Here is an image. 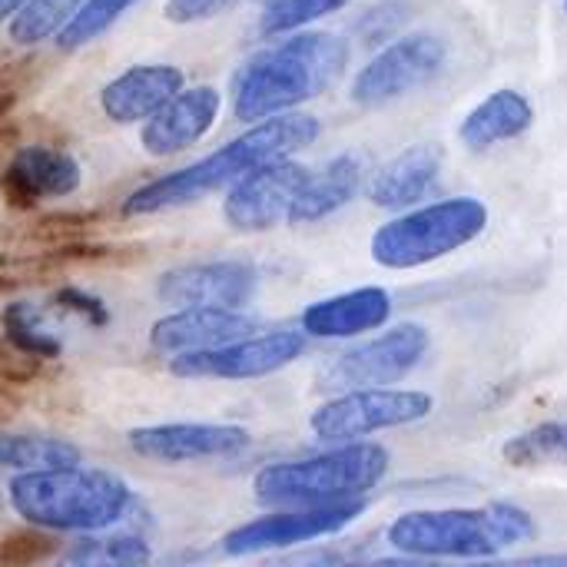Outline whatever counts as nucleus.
Masks as SVG:
<instances>
[{
  "label": "nucleus",
  "mask_w": 567,
  "mask_h": 567,
  "mask_svg": "<svg viewBox=\"0 0 567 567\" xmlns=\"http://www.w3.org/2000/svg\"><path fill=\"white\" fill-rule=\"evenodd\" d=\"M565 13H567V0H565Z\"/></svg>",
  "instance_id": "obj_36"
},
{
  "label": "nucleus",
  "mask_w": 567,
  "mask_h": 567,
  "mask_svg": "<svg viewBox=\"0 0 567 567\" xmlns=\"http://www.w3.org/2000/svg\"><path fill=\"white\" fill-rule=\"evenodd\" d=\"M535 106L518 90H495L488 93L458 126V140L472 153H485L498 143L518 140L532 130Z\"/></svg>",
  "instance_id": "obj_21"
},
{
  "label": "nucleus",
  "mask_w": 567,
  "mask_h": 567,
  "mask_svg": "<svg viewBox=\"0 0 567 567\" xmlns=\"http://www.w3.org/2000/svg\"><path fill=\"white\" fill-rule=\"evenodd\" d=\"M186 86V73L173 63H136L100 90V110L120 126L146 123Z\"/></svg>",
  "instance_id": "obj_17"
},
{
  "label": "nucleus",
  "mask_w": 567,
  "mask_h": 567,
  "mask_svg": "<svg viewBox=\"0 0 567 567\" xmlns=\"http://www.w3.org/2000/svg\"><path fill=\"white\" fill-rule=\"evenodd\" d=\"M385 475L389 452L382 445L349 442L309 458L259 468L252 478V495L269 508H322L365 498Z\"/></svg>",
  "instance_id": "obj_5"
},
{
  "label": "nucleus",
  "mask_w": 567,
  "mask_h": 567,
  "mask_svg": "<svg viewBox=\"0 0 567 567\" xmlns=\"http://www.w3.org/2000/svg\"><path fill=\"white\" fill-rule=\"evenodd\" d=\"M439 176H442V146L419 143L392 156L375 173H369L365 196L379 209H392V213L412 209L435 189Z\"/></svg>",
  "instance_id": "obj_20"
},
{
  "label": "nucleus",
  "mask_w": 567,
  "mask_h": 567,
  "mask_svg": "<svg viewBox=\"0 0 567 567\" xmlns=\"http://www.w3.org/2000/svg\"><path fill=\"white\" fill-rule=\"evenodd\" d=\"M352 0H269L262 17H259V33L262 37H286L296 33L342 7H349Z\"/></svg>",
  "instance_id": "obj_29"
},
{
  "label": "nucleus",
  "mask_w": 567,
  "mask_h": 567,
  "mask_svg": "<svg viewBox=\"0 0 567 567\" xmlns=\"http://www.w3.org/2000/svg\"><path fill=\"white\" fill-rule=\"evenodd\" d=\"M449 63V43L439 33L415 30L385 43L352 80V100L359 106H385L422 86H429Z\"/></svg>",
  "instance_id": "obj_9"
},
{
  "label": "nucleus",
  "mask_w": 567,
  "mask_h": 567,
  "mask_svg": "<svg viewBox=\"0 0 567 567\" xmlns=\"http://www.w3.org/2000/svg\"><path fill=\"white\" fill-rule=\"evenodd\" d=\"M30 0H0V23L13 20V13H20Z\"/></svg>",
  "instance_id": "obj_35"
},
{
  "label": "nucleus",
  "mask_w": 567,
  "mask_h": 567,
  "mask_svg": "<svg viewBox=\"0 0 567 567\" xmlns=\"http://www.w3.org/2000/svg\"><path fill=\"white\" fill-rule=\"evenodd\" d=\"M432 412H435V399L429 392L379 385V389H355L326 399L309 415V429L326 445H349L375 432L415 425Z\"/></svg>",
  "instance_id": "obj_7"
},
{
  "label": "nucleus",
  "mask_w": 567,
  "mask_h": 567,
  "mask_svg": "<svg viewBox=\"0 0 567 567\" xmlns=\"http://www.w3.org/2000/svg\"><path fill=\"white\" fill-rule=\"evenodd\" d=\"M352 47L332 30H296L252 53L233 76V113L243 123H262L299 110L332 90L349 70Z\"/></svg>",
  "instance_id": "obj_2"
},
{
  "label": "nucleus",
  "mask_w": 567,
  "mask_h": 567,
  "mask_svg": "<svg viewBox=\"0 0 567 567\" xmlns=\"http://www.w3.org/2000/svg\"><path fill=\"white\" fill-rule=\"evenodd\" d=\"M369 183V156L359 150H346L326 159L319 169H309V179L289 213L292 226H312L339 209H346Z\"/></svg>",
  "instance_id": "obj_19"
},
{
  "label": "nucleus",
  "mask_w": 567,
  "mask_h": 567,
  "mask_svg": "<svg viewBox=\"0 0 567 567\" xmlns=\"http://www.w3.org/2000/svg\"><path fill=\"white\" fill-rule=\"evenodd\" d=\"M10 512L43 532H106L133 508V488L106 468H50L7 482Z\"/></svg>",
  "instance_id": "obj_4"
},
{
  "label": "nucleus",
  "mask_w": 567,
  "mask_h": 567,
  "mask_svg": "<svg viewBox=\"0 0 567 567\" xmlns=\"http://www.w3.org/2000/svg\"><path fill=\"white\" fill-rule=\"evenodd\" d=\"M130 449L140 458L159 465H189V462H219L236 458L252 449V435L243 425L226 422H163L143 425L126 435Z\"/></svg>",
  "instance_id": "obj_14"
},
{
  "label": "nucleus",
  "mask_w": 567,
  "mask_h": 567,
  "mask_svg": "<svg viewBox=\"0 0 567 567\" xmlns=\"http://www.w3.org/2000/svg\"><path fill=\"white\" fill-rule=\"evenodd\" d=\"M502 458L512 468H567V422H542L502 445Z\"/></svg>",
  "instance_id": "obj_25"
},
{
  "label": "nucleus",
  "mask_w": 567,
  "mask_h": 567,
  "mask_svg": "<svg viewBox=\"0 0 567 567\" xmlns=\"http://www.w3.org/2000/svg\"><path fill=\"white\" fill-rule=\"evenodd\" d=\"M339 567H449L445 561H425V558H409V555H395V558H375V561H346Z\"/></svg>",
  "instance_id": "obj_34"
},
{
  "label": "nucleus",
  "mask_w": 567,
  "mask_h": 567,
  "mask_svg": "<svg viewBox=\"0 0 567 567\" xmlns=\"http://www.w3.org/2000/svg\"><path fill=\"white\" fill-rule=\"evenodd\" d=\"M259 289V269L243 259L173 266L156 279V299L173 309H243Z\"/></svg>",
  "instance_id": "obj_13"
},
{
  "label": "nucleus",
  "mask_w": 567,
  "mask_h": 567,
  "mask_svg": "<svg viewBox=\"0 0 567 567\" xmlns=\"http://www.w3.org/2000/svg\"><path fill=\"white\" fill-rule=\"evenodd\" d=\"M56 306H63V309H70V312H76V316H83L90 326H103V322L110 319L106 306H103L100 299L80 292V289H63V292L56 296Z\"/></svg>",
  "instance_id": "obj_32"
},
{
  "label": "nucleus",
  "mask_w": 567,
  "mask_h": 567,
  "mask_svg": "<svg viewBox=\"0 0 567 567\" xmlns=\"http://www.w3.org/2000/svg\"><path fill=\"white\" fill-rule=\"evenodd\" d=\"M306 342L309 336L302 329H272V332L236 339L219 349L176 355L169 362V372L176 379H226V382L262 379L292 365L306 352Z\"/></svg>",
  "instance_id": "obj_11"
},
{
  "label": "nucleus",
  "mask_w": 567,
  "mask_h": 567,
  "mask_svg": "<svg viewBox=\"0 0 567 567\" xmlns=\"http://www.w3.org/2000/svg\"><path fill=\"white\" fill-rule=\"evenodd\" d=\"M83 465V452L56 435H0V472L27 475Z\"/></svg>",
  "instance_id": "obj_23"
},
{
  "label": "nucleus",
  "mask_w": 567,
  "mask_h": 567,
  "mask_svg": "<svg viewBox=\"0 0 567 567\" xmlns=\"http://www.w3.org/2000/svg\"><path fill=\"white\" fill-rule=\"evenodd\" d=\"M153 548L140 535H93L70 545L53 567H150Z\"/></svg>",
  "instance_id": "obj_24"
},
{
  "label": "nucleus",
  "mask_w": 567,
  "mask_h": 567,
  "mask_svg": "<svg viewBox=\"0 0 567 567\" xmlns=\"http://www.w3.org/2000/svg\"><path fill=\"white\" fill-rule=\"evenodd\" d=\"M369 502H342V505H322V508H282L262 518H252L233 532L223 535V555L229 558H252L269 551L299 548L329 535L346 532L352 522L365 515Z\"/></svg>",
  "instance_id": "obj_10"
},
{
  "label": "nucleus",
  "mask_w": 567,
  "mask_h": 567,
  "mask_svg": "<svg viewBox=\"0 0 567 567\" xmlns=\"http://www.w3.org/2000/svg\"><path fill=\"white\" fill-rule=\"evenodd\" d=\"M256 319L243 309H176L150 326V346L163 355H189L252 336Z\"/></svg>",
  "instance_id": "obj_16"
},
{
  "label": "nucleus",
  "mask_w": 567,
  "mask_h": 567,
  "mask_svg": "<svg viewBox=\"0 0 567 567\" xmlns=\"http://www.w3.org/2000/svg\"><path fill=\"white\" fill-rule=\"evenodd\" d=\"M488 219L482 199L449 196L382 223L369 249L382 269H419L475 243L488 229Z\"/></svg>",
  "instance_id": "obj_6"
},
{
  "label": "nucleus",
  "mask_w": 567,
  "mask_h": 567,
  "mask_svg": "<svg viewBox=\"0 0 567 567\" xmlns=\"http://www.w3.org/2000/svg\"><path fill=\"white\" fill-rule=\"evenodd\" d=\"M389 319H392L389 289L359 286V289L309 302L299 316V326L312 339H359L372 329H382Z\"/></svg>",
  "instance_id": "obj_18"
},
{
  "label": "nucleus",
  "mask_w": 567,
  "mask_h": 567,
  "mask_svg": "<svg viewBox=\"0 0 567 567\" xmlns=\"http://www.w3.org/2000/svg\"><path fill=\"white\" fill-rule=\"evenodd\" d=\"M399 555L425 561H492L515 545L538 538V522L528 508L492 502L482 508H422L399 515L389 532Z\"/></svg>",
  "instance_id": "obj_3"
},
{
  "label": "nucleus",
  "mask_w": 567,
  "mask_h": 567,
  "mask_svg": "<svg viewBox=\"0 0 567 567\" xmlns=\"http://www.w3.org/2000/svg\"><path fill=\"white\" fill-rule=\"evenodd\" d=\"M309 179V166L299 159H276L252 169L226 189L223 219L236 233H269L289 223V213Z\"/></svg>",
  "instance_id": "obj_12"
},
{
  "label": "nucleus",
  "mask_w": 567,
  "mask_h": 567,
  "mask_svg": "<svg viewBox=\"0 0 567 567\" xmlns=\"http://www.w3.org/2000/svg\"><path fill=\"white\" fill-rule=\"evenodd\" d=\"M236 3L239 0H166V10L163 13H166L169 23L186 27V23H206V20L233 10Z\"/></svg>",
  "instance_id": "obj_31"
},
{
  "label": "nucleus",
  "mask_w": 567,
  "mask_h": 567,
  "mask_svg": "<svg viewBox=\"0 0 567 567\" xmlns=\"http://www.w3.org/2000/svg\"><path fill=\"white\" fill-rule=\"evenodd\" d=\"M140 0H86L76 17L56 33V47L73 53V50H83L86 43H93L96 37H103L126 10H133Z\"/></svg>",
  "instance_id": "obj_28"
},
{
  "label": "nucleus",
  "mask_w": 567,
  "mask_h": 567,
  "mask_svg": "<svg viewBox=\"0 0 567 567\" xmlns=\"http://www.w3.org/2000/svg\"><path fill=\"white\" fill-rule=\"evenodd\" d=\"M219 90L213 86H183L163 110H156L143 130H140V146L163 159V156H179L193 150L219 120Z\"/></svg>",
  "instance_id": "obj_15"
},
{
  "label": "nucleus",
  "mask_w": 567,
  "mask_h": 567,
  "mask_svg": "<svg viewBox=\"0 0 567 567\" xmlns=\"http://www.w3.org/2000/svg\"><path fill=\"white\" fill-rule=\"evenodd\" d=\"M319 133H322L319 116L302 113V110L252 123L249 130H243L236 140L223 143L209 156L186 163L166 176L143 183L140 189H133L123 199V213L126 216H156V213H169V209L199 203L219 189H229L233 183H239L243 176H249L259 166H269L276 159H292L296 153L309 150L319 140Z\"/></svg>",
  "instance_id": "obj_1"
},
{
  "label": "nucleus",
  "mask_w": 567,
  "mask_h": 567,
  "mask_svg": "<svg viewBox=\"0 0 567 567\" xmlns=\"http://www.w3.org/2000/svg\"><path fill=\"white\" fill-rule=\"evenodd\" d=\"M83 3L86 0H30L20 13H13L7 33L17 47H37L56 40V33L76 17Z\"/></svg>",
  "instance_id": "obj_27"
},
{
  "label": "nucleus",
  "mask_w": 567,
  "mask_h": 567,
  "mask_svg": "<svg viewBox=\"0 0 567 567\" xmlns=\"http://www.w3.org/2000/svg\"><path fill=\"white\" fill-rule=\"evenodd\" d=\"M412 7L405 0H382L375 7H369L359 20H355V37L359 43L372 47V50H382L385 43H392L395 30L409 20Z\"/></svg>",
  "instance_id": "obj_30"
},
{
  "label": "nucleus",
  "mask_w": 567,
  "mask_h": 567,
  "mask_svg": "<svg viewBox=\"0 0 567 567\" xmlns=\"http://www.w3.org/2000/svg\"><path fill=\"white\" fill-rule=\"evenodd\" d=\"M432 349V332L422 322H399L382 336H372L352 349L336 352L322 362L316 382L322 392L342 395L355 389H379L405 379L422 365Z\"/></svg>",
  "instance_id": "obj_8"
},
{
  "label": "nucleus",
  "mask_w": 567,
  "mask_h": 567,
  "mask_svg": "<svg viewBox=\"0 0 567 567\" xmlns=\"http://www.w3.org/2000/svg\"><path fill=\"white\" fill-rule=\"evenodd\" d=\"M468 567H567V555H528V558H512V561H478Z\"/></svg>",
  "instance_id": "obj_33"
},
{
  "label": "nucleus",
  "mask_w": 567,
  "mask_h": 567,
  "mask_svg": "<svg viewBox=\"0 0 567 567\" xmlns=\"http://www.w3.org/2000/svg\"><path fill=\"white\" fill-rule=\"evenodd\" d=\"M7 179L23 196H33V199H63V196H70V193L80 189L83 166L70 153H63V150L23 146V150L13 153V159L7 166Z\"/></svg>",
  "instance_id": "obj_22"
},
{
  "label": "nucleus",
  "mask_w": 567,
  "mask_h": 567,
  "mask_svg": "<svg viewBox=\"0 0 567 567\" xmlns=\"http://www.w3.org/2000/svg\"><path fill=\"white\" fill-rule=\"evenodd\" d=\"M3 329L10 336V342L27 352V355H60L63 342L56 326L50 322V312L37 302H13L3 309Z\"/></svg>",
  "instance_id": "obj_26"
}]
</instances>
